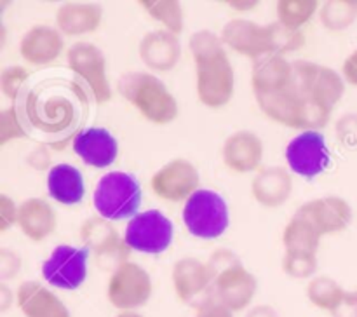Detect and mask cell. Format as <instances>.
Segmentation results:
<instances>
[{
  "instance_id": "cell-1",
  "label": "cell",
  "mask_w": 357,
  "mask_h": 317,
  "mask_svg": "<svg viewBox=\"0 0 357 317\" xmlns=\"http://www.w3.org/2000/svg\"><path fill=\"white\" fill-rule=\"evenodd\" d=\"M188 49L195 63L199 101L213 110L229 105L236 91V72L222 37L211 30H199L188 38Z\"/></svg>"
},
{
  "instance_id": "cell-2",
  "label": "cell",
  "mask_w": 357,
  "mask_h": 317,
  "mask_svg": "<svg viewBox=\"0 0 357 317\" xmlns=\"http://www.w3.org/2000/svg\"><path fill=\"white\" fill-rule=\"evenodd\" d=\"M121 96L155 125L171 124L178 117V101L169 87L152 72H128L117 80Z\"/></svg>"
},
{
  "instance_id": "cell-3",
  "label": "cell",
  "mask_w": 357,
  "mask_h": 317,
  "mask_svg": "<svg viewBox=\"0 0 357 317\" xmlns=\"http://www.w3.org/2000/svg\"><path fill=\"white\" fill-rule=\"evenodd\" d=\"M213 279L211 296L232 312L250 309L258 289V281L234 251L216 249L206 261Z\"/></svg>"
},
{
  "instance_id": "cell-4",
  "label": "cell",
  "mask_w": 357,
  "mask_h": 317,
  "mask_svg": "<svg viewBox=\"0 0 357 317\" xmlns=\"http://www.w3.org/2000/svg\"><path fill=\"white\" fill-rule=\"evenodd\" d=\"M260 110L274 122L298 131H321L331 118L330 108L309 100L291 80L286 89L255 96Z\"/></svg>"
},
{
  "instance_id": "cell-5",
  "label": "cell",
  "mask_w": 357,
  "mask_h": 317,
  "mask_svg": "<svg viewBox=\"0 0 357 317\" xmlns=\"http://www.w3.org/2000/svg\"><path fill=\"white\" fill-rule=\"evenodd\" d=\"M142 204V187L135 174L110 171L98 180L93 192V206L98 216L108 222L131 219Z\"/></svg>"
},
{
  "instance_id": "cell-6",
  "label": "cell",
  "mask_w": 357,
  "mask_h": 317,
  "mask_svg": "<svg viewBox=\"0 0 357 317\" xmlns=\"http://www.w3.org/2000/svg\"><path fill=\"white\" fill-rule=\"evenodd\" d=\"M183 223L188 232L199 239H218L230 225L227 201L211 188H201L185 202Z\"/></svg>"
},
{
  "instance_id": "cell-7",
  "label": "cell",
  "mask_w": 357,
  "mask_h": 317,
  "mask_svg": "<svg viewBox=\"0 0 357 317\" xmlns=\"http://www.w3.org/2000/svg\"><path fill=\"white\" fill-rule=\"evenodd\" d=\"M152 277L142 265L126 261L112 270L107 284V298L121 312H138L152 296Z\"/></svg>"
},
{
  "instance_id": "cell-8",
  "label": "cell",
  "mask_w": 357,
  "mask_h": 317,
  "mask_svg": "<svg viewBox=\"0 0 357 317\" xmlns=\"http://www.w3.org/2000/svg\"><path fill=\"white\" fill-rule=\"evenodd\" d=\"M174 237V225L159 209H146L132 216L126 225L124 239L131 251L160 254L169 249Z\"/></svg>"
},
{
  "instance_id": "cell-9",
  "label": "cell",
  "mask_w": 357,
  "mask_h": 317,
  "mask_svg": "<svg viewBox=\"0 0 357 317\" xmlns=\"http://www.w3.org/2000/svg\"><path fill=\"white\" fill-rule=\"evenodd\" d=\"M293 80L309 100L333 110L344 98L345 80L337 70L314 61H293Z\"/></svg>"
},
{
  "instance_id": "cell-10",
  "label": "cell",
  "mask_w": 357,
  "mask_h": 317,
  "mask_svg": "<svg viewBox=\"0 0 357 317\" xmlns=\"http://www.w3.org/2000/svg\"><path fill=\"white\" fill-rule=\"evenodd\" d=\"M70 70L82 80L98 105L107 103L112 98V87L107 77V59L103 51L93 42H75L66 51Z\"/></svg>"
},
{
  "instance_id": "cell-11",
  "label": "cell",
  "mask_w": 357,
  "mask_h": 317,
  "mask_svg": "<svg viewBox=\"0 0 357 317\" xmlns=\"http://www.w3.org/2000/svg\"><path fill=\"white\" fill-rule=\"evenodd\" d=\"M80 240L89 253H94L98 263L114 270L129 261L131 247L119 233L115 225L101 216H91L80 225Z\"/></svg>"
},
{
  "instance_id": "cell-12",
  "label": "cell",
  "mask_w": 357,
  "mask_h": 317,
  "mask_svg": "<svg viewBox=\"0 0 357 317\" xmlns=\"http://www.w3.org/2000/svg\"><path fill=\"white\" fill-rule=\"evenodd\" d=\"M87 260H89V251L86 247L59 244L42 263V275L47 284L72 291L86 282Z\"/></svg>"
},
{
  "instance_id": "cell-13",
  "label": "cell",
  "mask_w": 357,
  "mask_h": 317,
  "mask_svg": "<svg viewBox=\"0 0 357 317\" xmlns=\"http://www.w3.org/2000/svg\"><path fill=\"white\" fill-rule=\"evenodd\" d=\"M150 188L162 201L187 202L201 190L199 169L188 159H173L152 174Z\"/></svg>"
},
{
  "instance_id": "cell-14",
  "label": "cell",
  "mask_w": 357,
  "mask_h": 317,
  "mask_svg": "<svg viewBox=\"0 0 357 317\" xmlns=\"http://www.w3.org/2000/svg\"><path fill=\"white\" fill-rule=\"evenodd\" d=\"M289 171L302 178H316L330 166V148L321 131H303L286 146Z\"/></svg>"
},
{
  "instance_id": "cell-15",
  "label": "cell",
  "mask_w": 357,
  "mask_h": 317,
  "mask_svg": "<svg viewBox=\"0 0 357 317\" xmlns=\"http://www.w3.org/2000/svg\"><path fill=\"white\" fill-rule=\"evenodd\" d=\"M220 37L227 47L253 61L272 54L268 24H258L246 17H236L223 26Z\"/></svg>"
},
{
  "instance_id": "cell-16",
  "label": "cell",
  "mask_w": 357,
  "mask_h": 317,
  "mask_svg": "<svg viewBox=\"0 0 357 317\" xmlns=\"http://www.w3.org/2000/svg\"><path fill=\"white\" fill-rule=\"evenodd\" d=\"M265 155V146L260 136L253 131H236L223 141L222 159L225 166L236 174L260 171Z\"/></svg>"
},
{
  "instance_id": "cell-17",
  "label": "cell",
  "mask_w": 357,
  "mask_h": 317,
  "mask_svg": "<svg viewBox=\"0 0 357 317\" xmlns=\"http://www.w3.org/2000/svg\"><path fill=\"white\" fill-rule=\"evenodd\" d=\"M72 148L84 164L96 169L112 166L119 155V141L108 129L86 127L73 136Z\"/></svg>"
},
{
  "instance_id": "cell-18",
  "label": "cell",
  "mask_w": 357,
  "mask_h": 317,
  "mask_svg": "<svg viewBox=\"0 0 357 317\" xmlns=\"http://www.w3.org/2000/svg\"><path fill=\"white\" fill-rule=\"evenodd\" d=\"M143 65L153 72H171L181 58V42L176 33L167 30H152L143 35L138 45Z\"/></svg>"
},
{
  "instance_id": "cell-19",
  "label": "cell",
  "mask_w": 357,
  "mask_h": 317,
  "mask_svg": "<svg viewBox=\"0 0 357 317\" xmlns=\"http://www.w3.org/2000/svg\"><path fill=\"white\" fill-rule=\"evenodd\" d=\"M298 211H302L303 215L312 219V223L323 233V237L344 232L352 223V216H354L351 204L338 195L312 199V201L300 206Z\"/></svg>"
},
{
  "instance_id": "cell-20",
  "label": "cell",
  "mask_w": 357,
  "mask_h": 317,
  "mask_svg": "<svg viewBox=\"0 0 357 317\" xmlns=\"http://www.w3.org/2000/svg\"><path fill=\"white\" fill-rule=\"evenodd\" d=\"M65 49L63 33L54 26L35 24L20 40V54L28 65H47L58 59Z\"/></svg>"
},
{
  "instance_id": "cell-21",
  "label": "cell",
  "mask_w": 357,
  "mask_h": 317,
  "mask_svg": "<svg viewBox=\"0 0 357 317\" xmlns=\"http://www.w3.org/2000/svg\"><path fill=\"white\" fill-rule=\"evenodd\" d=\"M16 303L24 317H72L63 300L37 281H24L17 286Z\"/></svg>"
},
{
  "instance_id": "cell-22",
  "label": "cell",
  "mask_w": 357,
  "mask_h": 317,
  "mask_svg": "<svg viewBox=\"0 0 357 317\" xmlns=\"http://www.w3.org/2000/svg\"><path fill=\"white\" fill-rule=\"evenodd\" d=\"M173 288L178 300L183 303H192L213 288V279L206 261L194 256L180 258L173 265Z\"/></svg>"
},
{
  "instance_id": "cell-23",
  "label": "cell",
  "mask_w": 357,
  "mask_h": 317,
  "mask_svg": "<svg viewBox=\"0 0 357 317\" xmlns=\"http://www.w3.org/2000/svg\"><path fill=\"white\" fill-rule=\"evenodd\" d=\"M253 199L264 208H281L293 194V178L282 166L264 167L251 181Z\"/></svg>"
},
{
  "instance_id": "cell-24",
  "label": "cell",
  "mask_w": 357,
  "mask_h": 317,
  "mask_svg": "<svg viewBox=\"0 0 357 317\" xmlns=\"http://www.w3.org/2000/svg\"><path fill=\"white\" fill-rule=\"evenodd\" d=\"M17 226L33 242H42L52 235L58 226V212L51 202L40 197H30L20 204Z\"/></svg>"
},
{
  "instance_id": "cell-25",
  "label": "cell",
  "mask_w": 357,
  "mask_h": 317,
  "mask_svg": "<svg viewBox=\"0 0 357 317\" xmlns=\"http://www.w3.org/2000/svg\"><path fill=\"white\" fill-rule=\"evenodd\" d=\"M293 80V61L286 56L268 54L253 61L251 68V87L255 96L278 93L286 89Z\"/></svg>"
},
{
  "instance_id": "cell-26",
  "label": "cell",
  "mask_w": 357,
  "mask_h": 317,
  "mask_svg": "<svg viewBox=\"0 0 357 317\" xmlns=\"http://www.w3.org/2000/svg\"><path fill=\"white\" fill-rule=\"evenodd\" d=\"M103 21V7L93 2H66L56 10V28L63 37L93 33Z\"/></svg>"
},
{
  "instance_id": "cell-27",
  "label": "cell",
  "mask_w": 357,
  "mask_h": 317,
  "mask_svg": "<svg viewBox=\"0 0 357 317\" xmlns=\"http://www.w3.org/2000/svg\"><path fill=\"white\" fill-rule=\"evenodd\" d=\"M47 192L59 204H79L86 194L82 173L72 164H56L47 173Z\"/></svg>"
},
{
  "instance_id": "cell-28",
  "label": "cell",
  "mask_w": 357,
  "mask_h": 317,
  "mask_svg": "<svg viewBox=\"0 0 357 317\" xmlns=\"http://www.w3.org/2000/svg\"><path fill=\"white\" fill-rule=\"evenodd\" d=\"M321 239H323V233L317 230L312 219L303 215L302 211H296L293 215L282 232V244H284L286 251H291V253L317 254Z\"/></svg>"
},
{
  "instance_id": "cell-29",
  "label": "cell",
  "mask_w": 357,
  "mask_h": 317,
  "mask_svg": "<svg viewBox=\"0 0 357 317\" xmlns=\"http://www.w3.org/2000/svg\"><path fill=\"white\" fill-rule=\"evenodd\" d=\"M345 289L342 288L340 282L335 281L330 275H316L307 284V298L314 307L326 312H333L338 303L344 300Z\"/></svg>"
},
{
  "instance_id": "cell-30",
  "label": "cell",
  "mask_w": 357,
  "mask_h": 317,
  "mask_svg": "<svg viewBox=\"0 0 357 317\" xmlns=\"http://www.w3.org/2000/svg\"><path fill=\"white\" fill-rule=\"evenodd\" d=\"M138 6L155 21H159L164 30L180 35L185 28L183 6L178 0H139Z\"/></svg>"
},
{
  "instance_id": "cell-31",
  "label": "cell",
  "mask_w": 357,
  "mask_h": 317,
  "mask_svg": "<svg viewBox=\"0 0 357 317\" xmlns=\"http://www.w3.org/2000/svg\"><path fill=\"white\" fill-rule=\"evenodd\" d=\"M357 20V0H326L321 3L319 21L326 30L344 31Z\"/></svg>"
},
{
  "instance_id": "cell-32",
  "label": "cell",
  "mask_w": 357,
  "mask_h": 317,
  "mask_svg": "<svg viewBox=\"0 0 357 317\" xmlns=\"http://www.w3.org/2000/svg\"><path fill=\"white\" fill-rule=\"evenodd\" d=\"M319 9L321 3L317 0H279L275 3L278 23L289 30H302Z\"/></svg>"
},
{
  "instance_id": "cell-33",
  "label": "cell",
  "mask_w": 357,
  "mask_h": 317,
  "mask_svg": "<svg viewBox=\"0 0 357 317\" xmlns=\"http://www.w3.org/2000/svg\"><path fill=\"white\" fill-rule=\"evenodd\" d=\"M271 31V47L272 54L286 56L288 52H295L305 45V35L302 30H289L281 23H268Z\"/></svg>"
},
{
  "instance_id": "cell-34",
  "label": "cell",
  "mask_w": 357,
  "mask_h": 317,
  "mask_svg": "<svg viewBox=\"0 0 357 317\" xmlns=\"http://www.w3.org/2000/svg\"><path fill=\"white\" fill-rule=\"evenodd\" d=\"M282 270L291 279H312L317 272V254L310 253H291L286 251L282 258Z\"/></svg>"
},
{
  "instance_id": "cell-35",
  "label": "cell",
  "mask_w": 357,
  "mask_h": 317,
  "mask_svg": "<svg viewBox=\"0 0 357 317\" xmlns=\"http://www.w3.org/2000/svg\"><path fill=\"white\" fill-rule=\"evenodd\" d=\"M28 70L21 65L7 66L0 75V89H2L3 96L10 101H16L20 96V91L23 87L24 80L28 79Z\"/></svg>"
},
{
  "instance_id": "cell-36",
  "label": "cell",
  "mask_w": 357,
  "mask_h": 317,
  "mask_svg": "<svg viewBox=\"0 0 357 317\" xmlns=\"http://www.w3.org/2000/svg\"><path fill=\"white\" fill-rule=\"evenodd\" d=\"M26 132L21 127V122L17 118V111L14 107L6 108L0 114V145H7L10 139L24 138Z\"/></svg>"
},
{
  "instance_id": "cell-37",
  "label": "cell",
  "mask_w": 357,
  "mask_h": 317,
  "mask_svg": "<svg viewBox=\"0 0 357 317\" xmlns=\"http://www.w3.org/2000/svg\"><path fill=\"white\" fill-rule=\"evenodd\" d=\"M337 134L342 145L347 148H357V114L342 115L337 122Z\"/></svg>"
},
{
  "instance_id": "cell-38",
  "label": "cell",
  "mask_w": 357,
  "mask_h": 317,
  "mask_svg": "<svg viewBox=\"0 0 357 317\" xmlns=\"http://www.w3.org/2000/svg\"><path fill=\"white\" fill-rule=\"evenodd\" d=\"M21 270V256L20 253L13 249H0V277L2 281L14 279Z\"/></svg>"
},
{
  "instance_id": "cell-39",
  "label": "cell",
  "mask_w": 357,
  "mask_h": 317,
  "mask_svg": "<svg viewBox=\"0 0 357 317\" xmlns=\"http://www.w3.org/2000/svg\"><path fill=\"white\" fill-rule=\"evenodd\" d=\"M195 317H236V312L220 303L215 296H206L197 307Z\"/></svg>"
},
{
  "instance_id": "cell-40",
  "label": "cell",
  "mask_w": 357,
  "mask_h": 317,
  "mask_svg": "<svg viewBox=\"0 0 357 317\" xmlns=\"http://www.w3.org/2000/svg\"><path fill=\"white\" fill-rule=\"evenodd\" d=\"M17 212L20 206L9 195H0V232H6L13 225H17Z\"/></svg>"
},
{
  "instance_id": "cell-41",
  "label": "cell",
  "mask_w": 357,
  "mask_h": 317,
  "mask_svg": "<svg viewBox=\"0 0 357 317\" xmlns=\"http://www.w3.org/2000/svg\"><path fill=\"white\" fill-rule=\"evenodd\" d=\"M331 317H357V291H347Z\"/></svg>"
},
{
  "instance_id": "cell-42",
  "label": "cell",
  "mask_w": 357,
  "mask_h": 317,
  "mask_svg": "<svg viewBox=\"0 0 357 317\" xmlns=\"http://www.w3.org/2000/svg\"><path fill=\"white\" fill-rule=\"evenodd\" d=\"M342 77L347 84L357 87V47L345 58L342 65Z\"/></svg>"
},
{
  "instance_id": "cell-43",
  "label": "cell",
  "mask_w": 357,
  "mask_h": 317,
  "mask_svg": "<svg viewBox=\"0 0 357 317\" xmlns=\"http://www.w3.org/2000/svg\"><path fill=\"white\" fill-rule=\"evenodd\" d=\"M244 317H281L279 316L278 310L274 309L272 305H255L251 307V309L246 310V314H244Z\"/></svg>"
},
{
  "instance_id": "cell-44",
  "label": "cell",
  "mask_w": 357,
  "mask_h": 317,
  "mask_svg": "<svg viewBox=\"0 0 357 317\" xmlns=\"http://www.w3.org/2000/svg\"><path fill=\"white\" fill-rule=\"evenodd\" d=\"M14 298H16V295L10 291L9 286L3 284L2 282V284H0V310H2V312H6V310L13 305Z\"/></svg>"
},
{
  "instance_id": "cell-45",
  "label": "cell",
  "mask_w": 357,
  "mask_h": 317,
  "mask_svg": "<svg viewBox=\"0 0 357 317\" xmlns=\"http://www.w3.org/2000/svg\"><path fill=\"white\" fill-rule=\"evenodd\" d=\"M229 6H232V9L236 10H251L255 9V7L258 6V2H251V0H246V2H236V0H232V2H227Z\"/></svg>"
},
{
  "instance_id": "cell-46",
  "label": "cell",
  "mask_w": 357,
  "mask_h": 317,
  "mask_svg": "<svg viewBox=\"0 0 357 317\" xmlns=\"http://www.w3.org/2000/svg\"><path fill=\"white\" fill-rule=\"evenodd\" d=\"M115 317H143L139 312H119Z\"/></svg>"
}]
</instances>
